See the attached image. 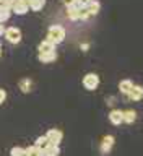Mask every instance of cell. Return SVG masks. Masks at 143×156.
Instances as JSON below:
<instances>
[{
    "mask_svg": "<svg viewBox=\"0 0 143 156\" xmlns=\"http://www.w3.org/2000/svg\"><path fill=\"white\" fill-rule=\"evenodd\" d=\"M85 7L81 2H78V0H75L73 3L70 5H67V15H68V18L72 20V21H77L78 20V15H80V10Z\"/></svg>",
    "mask_w": 143,
    "mask_h": 156,
    "instance_id": "277c9868",
    "label": "cell"
},
{
    "mask_svg": "<svg viewBox=\"0 0 143 156\" xmlns=\"http://www.w3.org/2000/svg\"><path fill=\"white\" fill-rule=\"evenodd\" d=\"M0 58H2V49H0Z\"/></svg>",
    "mask_w": 143,
    "mask_h": 156,
    "instance_id": "484cf974",
    "label": "cell"
},
{
    "mask_svg": "<svg viewBox=\"0 0 143 156\" xmlns=\"http://www.w3.org/2000/svg\"><path fill=\"white\" fill-rule=\"evenodd\" d=\"M114 143H116L114 136H112V135H106L104 138L101 140V146H99V148H101V153H102V154H107V153L112 150Z\"/></svg>",
    "mask_w": 143,
    "mask_h": 156,
    "instance_id": "52a82bcc",
    "label": "cell"
},
{
    "mask_svg": "<svg viewBox=\"0 0 143 156\" xmlns=\"http://www.w3.org/2000/svg\"><path fill=\"white\" fill-rule=\"evenodd\" d=\"M34 145H36L38 148H41V150H44V148H46V146L49 145V140L46 138V135H42V136H39V138H38L36 141H34Z\"/></svg>",
    "mask_w": 143,
    "mask_h": 156,
    "instance_id": "44dd1931",
    "label": "cell"
},
{
    "mask_svg": "<svg viewBox=\"0 0 143 156\" xmlns=\"http://www.w3.org/2000/svg\"><path fill=\"white\" fill-rule=\"evenodd\" d=\"M12 156H28L26 154V148H21V146H13L12 151H10Z\"/></svg>",
    "mask_w": 143,
    "mask_h": 156,
    "instance_id": "ffe728a7",
    "label": "cell"
},
{
    "mask_svg": "<svg viewBox=\"0 0 143 156\" xmlns=\"http://www.w3.org/2000/svg\"><path fill=\"white\" fill-rule=\"evenodd\" d=\"M38 51H39V54L52 52V51H55V44H54L52 41H49V39H44V41L38 46Z\"/></svg>",
    "mask_w": 143,
    "mask_h": 156,
    "instance_id": "8fae6325",
    "label": "cell"
},
{
    "mask_svg": "<svg viewBox=\"0 0 143 156\" xmlns=\"http://www.w3.org/2000/svg\"><path fill=\"white\" fill-rule=\"evenodd\" d=\"M10 16H12V10L7 8V7H0V23L8 21Z\"/></svg>",
    "mask_w": 143,
    "mask_h": 156,
    "instance_id": "ac0fdd59",
    "label": "cell"
},
{
    "mask_svg": "<svg viewBox=\"0 0 143 156\" xmlns=\"http://www.w3.org/2000/svg\"><path fill=\"white\" fill-rule=\"evenodd\" d=\"M3 36H5V39H7L10 44H18L20 41H21V31H20V28H16V26L5 28Z\"/></svg>",
    "mask_w": 143,
    "mask_h": 156,
    "instance_id": "7a4b0ae2",
    "label": "cell"
},
{
    "mask_svg": "<svg viewBox=\"0 0 143 156\" xmlns=\"http://www.w3.org/2000/svg\"><path fill=\"white\" fill-rule=\"evenodd\" d=\"M26 154H28V156H44L42 150H41V148H38L36 145L28 146V148H26Z\"/></svg>",
    "mask_w": 143,
    "mask_h": 156,
    "instance_id": "d6986e66",
    "label": "cell"
},
{
    "mask_svg": "<svg viewBox=\"0 0 143 156\" xmlns=\"http://www.w3.org/2000/svg\"><path fill=\"white\" fill-rule=\"evenodd\" d=\"M38 60L42 62V63H51V62H54V60H57V52L52 51V52L38 54Z\"/></svg>",
    "mask_w": 143,
    "mask_h": 156,
    "instance_id": "30bf717a",
    "label": "cell"
},
{
    "mask_svg": "<svg viewBox=\"0 0 143 156\" xmlns=\"http://www.w3.org/2000/svg\"><path fill=\"white\" fill-rule=\"evenodd\" d=\"M83 86L86 88L88 91H95L98 86H99V76L96 73H86L83 76Z\"/></svg>",
    "mask_w": 143,
    "mask_h": 156,
    "instance_id": "3957f363",
    "label": "cell"
},
{
    "mask_svg": "<svg viewBox=\"0 0 143 156\" xmlns=\"http://www.w3.org/2000/svg\"><path fill=\"white\" fill-rule=\"evenodd\" d=\"M18 88H20V91L24 93V94H28L29 91H31V88H33V81L29 80V78H21L18 83Z\"/></svg>",
    "mask_w": 143,
    "mask_h": 156,
    "instance_id": "9a60e30c",
    "label": "cell"
},
{
    "mask_svg": "<svg viewBox=\"0 0 143 156\" xmlns=\"http://www.w3.org/2000/svg\"><path fill=\"white\" fill-rule=\"evenodd\" d=\"M3 33H5V26L3 23H0V36H3Z\"/></svg>",
    "mask_w": 143,
    "mask_h": 156,
    "instance_id": "603a6c76",
    "label": "cell"
},
{
    "mask_svg": "<svg viewBox=\"0 0 143 156\" xmlns=\"http://www.w3.org/2000/svg\"><path fill=\"white\" fill-rule=\"evenodd\" d=\"M85 8H86V12L91 15H98L99 13V10H101V3L98 2V0H90V2H88L86 5H85Z\"/></svg>",
    "mask_w": 143,
    "mask_h": 156,
    "instance_id": "4fadbf2b",
    "label": "cell"
},
{
    "mask_svg": "<svg viewBox=\"0 0 143 156\" xmlns=\"http://www.w3.org/2000/svg\"><path fill=\"white\" fill-rule=\"evenodd\" d=\"M109 122L112 125H120L122 124V111L120 109H112L109 112Z\"/></svg>",
    "mask_w": 143,
    "mask_h": 156,
    "instance_id": "7c38bea8",
    "label": "cell"
},
{
    "mask_svg": "<svg viewBox=\"0 0 143 156\" xmlns=\"http://www.w3.org/2000/svg\"><path fill=\"white\" fill-rule=\"evenodd\" d=\"M10 10H12V13H15V15H26L29 12V5H28V2H24V0H13Z\"/></svg>",
    "mask_w": 143,
    "mask_h": 156,
    "instance_id": "5b68a950",
    "label": "cell"
},
{
    "mask_svg": "<svg viewBox=\"0 0 143 156\" xmlns=\"http://www.w3.org/2000/svg\"><path fill=\"white\" fill-rule=\"evenodd\" d=\"M5 99H7V91L3 88H0V104H3Z\"/></svg>",
    "mask_w": 143,
    "mask_h": 156,
    "instance_id": "7402d4cb",
    "label": "cell"
},
{
    "mask_svg": "<svg viewBox=\"0 0 143 156\" xmlns=\"http://www.w3.org/2000/svg\"><path fill=\"white\" fill-rule=\"evenodd\" d=\"M42 153H44V156H59L60 154V148H59V145L49 143L46 148L42 150Z\"/></svg>",
    "mask_w": 143,
    "mask_h": 156,
    "instance_id": "2e32d148",
    "label": "cell"
},
{
    "mask_svg": "<svg viewBox=\"0 0 143 156\" xmlns=\"http://www.w3.org/2000/svg\"><path fill=\"white\" fill-rule=\"evenodd\" d=\"M28 5H29V8H31L33 12H39V10L44 8L46 0H28Z\"/></svg>",
    "mask_w": 143,
    "mask_h": 156,
    "instance_id": "e0dca14e",
    "label": "cell"
},
{
    "mask_svg": "<svg viewBox=\"0 0 143 156\" xmlns=\"http://www.w3.org/2000/svg\"><path fill=\"white\" fill-rule=\"evenodd\" d=\"M46 138L49 140V143H52V145H60V141L63 138V133H62V130H59V129H51V130H47Z\"/></svg>",
    "mask_w": 143,
    "mask_h": 156,
    "instance_id": "8992f818",
    "label": "cell"
},
{
    "mask_svg": "<svg viewBox=\"0 0 143 156\" xmlns=\"http://www.w3.org/2000/svg\"><path fill=\"white\" fill-rule=\"evenodd\" d=\"M132 86H134V81L129 80V78L120 80V83H119V91H120L124 96H127V94H129V91L132 90Z\"/></svg>",
    "mask_w": 143,
    "mask_h": 156,
    "instance_id": "5bb4252c",
    "label": "cell"
},
{
    "mask_svg": "<svg viewBox=\"0 0 143 156\" xmlns=\"http://www.w3.org/2000/svg\"><path fill=\"white\" fill-rule=\"evenodd\" d=\"M62 2L65 3V5H70V3H73V2H75V0H62Z\"/></svg>",
    "mask_w": 143,
    "mask_h": 156,
    "instance_id": "cb8c5ba5",
    "label": "cell"
},
{
    "mask_svg": "<svg viewBox=\"0 0 143 156\" xmlns=\"http://www.w3.org/2000/svg\"><path fill=\"white\" fill-rule=\"evenodd\" d=\"M130 101H140L143 98V88L140 85H134L132 86V90L129 91V94H127Z\"/></svg>",
    "mask_w": 143,
    "mask_h": 156,
    "instance_id": "ba28073f",
    "label": "cell"
},
{
    "mask_svg": "<svg viewBox=\"0 0 143 156\" xmlns=\"http://www.w3.org/2000/svg\"><path fill=\"white\" fill-rule=\"evenodd\" d=\"M137 120V112L134 109L122 111V124H134Z\"/></svg>",
    "mask_w": 143,
    "mask_h": 156,
    "instance_id": "9c48e42d",
    "label": "cell"
},
{
    "mask_svg": "<svg viewBox=\"0 0 143 156\" xmlns=\"http://www.w3.org/2000/svg\"><path fill=\"white\" fill-rule=\"evenodd\" d=\"M0 49H2V42H0Z\"/></svg>",
    "mask_w": 143,
    "mask_h": 156,
    "instance_id": "4316f807",
    "label": "cell"
},
{
    "mask_svg": "<svg viewBox=\"0 0 143 156\" xmlns=\"http://www.w3.org/2000/svg\"><path fill=\"white\" fill-rule=\"evenodd\" d=\"M47 39L52 41L54 44H60L63 39H65V29H63L60 24H55V26H51L47 31Z\"/></svg>",
    "mask_w": 143,
    "mask_h": 156,
    "instance_id": "6da1fadb",
    "label": "cell"
},
{
    "mask_svg": "<svg viewBox=\"0 0 143 156\" xmlns=\"http://www.w3.org/2000/svg\"><path fill=\"white\" fill-rule=\"evenodd\" d=\"M78 2H81V3H83V5H86V3H88V2H90V0H78Z\"/></svg>",
    "mask_w": 143,
    "mask_h": 156,
    "instance_id": "d4e9b609",
    "label": "cell"
}]
</instances>
